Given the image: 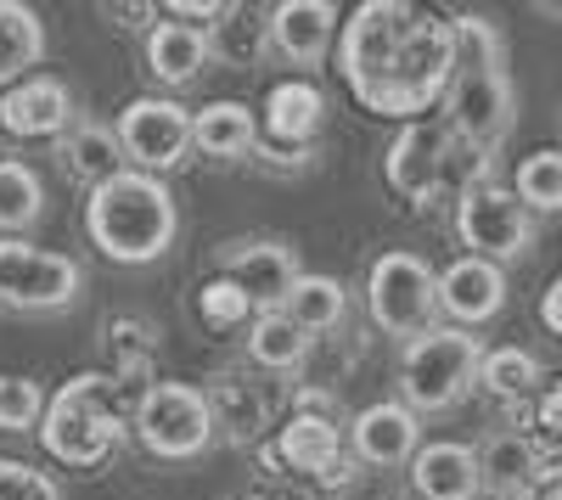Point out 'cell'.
<instances>
[{"label": "cell", "mask_w": 562, "mask_h": 500, "mask_svg": "<svg viewBox=\"0 0 562 500\" xmlns=\"http://www.w3.org/2000/svg\"><path fill=\"white\" fill-rule=\"evenodd\" d=\"M79 298V264L68 253L34 248V242H0V304L45 315V309H68Z\"/></svg>", "instance_id": "10"}, {"label": "cell", "mask_w": 562, "mask_h": 500, "mask_svg": "<svg viewBox=\"0 0 562 500\" xmlns=\"http://www.w3.org/2000/svg\"><path fill=\"white\" fill-rule=\"evenodd\" d=\"M439 309L450 315V327H484V321H495V315L506 309V276H501V264H490V259H456V264H445L439 270Z\"/></svg>", "instance_id": "14"}, {"label": "cell", "mask_w": 562, "mask_h": 500, "mask_svg": "<svg viewBox=\"0 0 562 500\" xmlns=\"http://www.w3.org/2000/svg\"><path fill=\"white\" fill-rule=\"evenodd\" d=\"M512 192L529 214H557L562 208V152L557 147H540L518 163V180H512Z\"/></svg>", "instance_id": "30"}, {"label": "cell", "mask_w": 562, "mask_h": 500, "mask_svg": "<svg viewBox=\"0 0 562 500\" xmlns=\"http://www.w3.org/2000/svg\"><path fill=\"white\" fill-rule=\"evenodd\" d=\"M349 444L366 467H405L416 450H422V422L411 405L383 399V405H366L349 428Z\"/></svg>", "instance_id": "16"}, {"label": "cell", "mask_w": 562, "mask_h": 500, "mask_svg": "<svg viewBox=\"0 0 562 500\" xmlns=\"http://www.w3.org/2000/svg\"><path fill=\"white\" fill-rule=\"evenodd\" d=\"M411 489H416V500H473L484 489L479 484V450L456 444V439L422 444L411 456Z\"/></svg>", "instance_id": "18"}, {"label": "cell", "mask_w": 562, "mask_h": 500, "mask_svg": "<svg viewBox=\"0 0 562 500\" xmlns=\"http://www.w3.org/2000/svg\"><path fill=\"white\" fill-rule=\"evenodd\" d=\"M281 315L304 332V338H326L344 327L349 315V293L338 276H310V270H299V282L288 287V298H281Z\"/></svg>", "instance_id": "22"}, {"label": "cell", "mask_w": 562, "mask_h": 500, "mask_svg": "<svg viewBox=\"0 0 562 500\" xmlns=\"http://www.w3.org/2000/svg\"><path fill=\"white\" fill-rule=\"evenodd\" d=\"M456 231L467 242L473 259L506 264V259H524L535 242V214L518 203V192L501 186V180L479 174L473 186L456 197Z\"/></svg>", "instance_id": "7"}, {"label": "cell", "mask_w": 562, "mask_h": 500, "mask_svg": "<svg viewBox=\"0 0 562 500\" xmlns=\"http://www.w3.org/2000/svg\"><path fill=\"white\" fill-rule=\"evenodd\" d=\"M63 169L79 180L85 192H97L102 180H113V174H124L130 163H124V147H119V135H113V124H97V118H79L68 135H63Z\"/></svg>", "instance_id": "21"}, {"label": "cell", "mask_w": 562, "mask_h": 500, "mask_svg": "<svg viewBox=\"0 0 562 500\" xmlns=\"http://www.w3.org/2000/svg\"><path fill=\"white\" fill-rule=\"evenodd\" d=\"M456 23V68L445 84V129L473 152H495L512 129V73H506V45L490 18H450Z\"/></svg>", "instance_id": "2"}, {"label": "cell", "mask_w": 562, "mask_h": 500, "mask_svg": "<svg viewBox=\"0 0 562 500\" xmlns=\"http://www.w3.org/2000/svg\"><path fill=\"white\" fill-rule=\"evenodd\" d=\"M113 135L124 147V163L140 174H164V169L192 158V113L169 96H135L119 113Z\"/></svg>", "instance_id": "9"}, {"label": "cell", "mask_w": 562, "mask_h": 500, "mask_svg": "<svg viewBox=\"0 0 562 500\" xmlns=\"http://www.w3.org/2000/svg\"><path fill=\"white\" fill-rule=\"evenodd\" d=\"M74 124H79L74 90L52 73H29L0 96V129L18 135V141H63Z\"/></svg>", "instance_id": "12"}, {"label": "cell", "mask_w": 562, "mask_h": 500, "mask_svg": "<svg viewBox=\"0 0 562 500\" xmlns=\"http://www.w3.org/2000/svg\"><path fill=\"white\" fill-rule=\"evenodd\" d=\"M529 422H535V433H529L535 450H540V439H546V444H562V383L535 399V417H529Z\"/></svg>", "instance_id": "34"}, {"label": "cell", "mask_w": 562, "mask_h": 500, "mask_svg": "<svg viewBox=\"0 0 562 500\" xmlns=\"http://www.w3.org/2000/svg\"><path fill=\"white\" fill-rule=\"evenodd\" d=\"M45 417V388L34 377H7L0 372V428L7 433H29Z\"/></svg>", "instance_id": "32"}, {"label": "cell", "mask_w": 562, "mask_h": 500, "mask_svg": "<svg viewBox=\"0 0 562 500\" xmlns=\"http://www.w3.org/2000/svg\"><path fill=\"white\" fill-rule=\"evenodd\" d=\"M0 500H63V489L29 462H7L0 456Z\"/></svg>", "instance_id": "33"}, {"label": "cell", "mask_w": 562, "mask_h": 500, "mask_svg": "<svg viewBox=\"0 0 562 500\" xmlns=\"http://www.w3.org/2000/svg\"><path fill=\"white\" fill-rule=\"evenodd\" d=\"M209 29H186V23H153L147 29V68L164 84H192L209 63Z\"/></svg>", "instance_id": "23"}, {"label": "cell", "mask_w": 562, "mask_h": 500, "mask_svg": "<svg viewBox=\"0 0 562 500\" xmlns=\"http://www.w3.org/2000/svg\"><path fill=\"white\" fill-rule=\"evenodd\" d=\"M248 354H254V366L265 372H299L304 360H310V338L288 321L281 309H259L254 315V332H248Z\"/></svg>", "instance_id": "27"}, {"label": "cell", "mask_w": 562, "mask_h": 500, "mask_svg": "<svg viewBox=\"0 0 562 500\" xmlns=\"http://www.w3.org/2000/svg\"><path fill=\"white\" fill-rule=\"evenodd\" d=\"M85 231L113 264H153L180 231V208L158 174L124 169L85 197Z\"/></svg>", "instance_id": "3"}, {"label": "cell", "mask_w": 562, "mask_h": 500, "mask_svg": "<svg viewBox=\"0 0 562 500\" xmlns=\"http://www.w3.org/2000/svg\"><path fill=\"white\" fill-rule=\"evenodd\" d=\"M366 309H371V321H378L383 332L394 338H422L434 327V315H439V282H434V270L428 259H416V253H383L378 264H371V276H366Z\"/></svg>", "instance_id": "8"}, {"label": "cell", "mask_w": 562, "mask_h": 500, "mask_svg": "<svg viewBox=\"0 0 562 500\" xmlns=\"http://www.w3.org/2000/svg\"><path fill=\"white\" fill-rule=\"evenodd\" d=\"M209 394V411H214V422L220 417H231L225 428L237 433V439H254L265 422H270V405H276V394L265 388V383H254V377H237V372H225L214 388H203Z\"/></svg>", "instance_id": "26"}, {"label": "cell", "mask_w": 562, "mask_h": 500, "mask_svg": "<svg viewBox=\"0 0 562 500\" xmlns=\"http://www.w3.org/2000/svg\"><path fill=\"white\" fill-rule=\"evenodd\" d=\"M198 315H203V327L209 332H231V327H243V321H254V298L237 287V282H225V276H214L203 293H198Z\"/></svg>", "instance_id": "31"}, {"label": "cell", "mask_w": 562, "mask_h": 500, "mask_svg": "<svg viewBox=\"0 0 562 500\" xmlns=\"http://www.w3.org/2000/svg\"><path fill=\"white\" fill-rule=\"evenodd\" d=\"M259 462L276 473V467H288V473H310L321 478L333 462H344V433L333 417H315V411H299L288 417V428H281L265 450H259Z\"/></svg>", "instance_id": "17"}, {"label": "cell", "mask_w": 562, "mask_h": 500, "mask_svg": "<svg viewBox=\"0 0 562 500\" xmlns=\"http://www.w3.org/2000/svg\"><path fill=\"white\" fill-rule=\"evenodd\" d=\"M135 439L153 450L158 462H192L214 444V411H209V394L192 383H153L135 405Z\"/></svg>", "instance_id": "6"}, {"label": "cell", "mask_w": 562, "mask_h": 500, "mask_svg": "<svg viewBox=\"0 0 562 500\" xmlns=\"http://www.w3.org/2000/svg\"><path fill=\"white\" fill-rule=\"evenodd\" d=\"M265 23H270V45L281 57L299 63V68H315L326 52H333V39L344 29V12L333 7V0H281Z\"/></svg>", "instance_id": "15"}, {"label": "cell", "mask_w": 562, "mask_h": 500, "mask_svg": "<svg viewBox=\"0 0 562 500\" xmlns=\"http://www.w3.org/2000/svg\"><path fill=\"white\" fill-rule=\"evenodd\" d=\"M248 500H270V495H248Z\"/></svg>", "instance_id": "37"}, {"label": "cell", "mask_w": 562, "mask_h": 500, "mask_svg": "<svg viewBox=\"0 0 562 500\" xmlns=\"http://www.w3.org/2000/svg\"><path fill=\"white\" fill-rule=\"evenodd\" d=\"M220 276L237 282L254 298V309H281L288 287L299 282V253H293V242H281V237H254V242L231 248L220 259Z\"/></svg>", "instance_id": "13"}, {"label": "cell", "mask_w": 562, "mask_h": 500, "mask_svg": "<svg viewBox=\"0 0 562 500\" xmlns=\"http://www.w3.org/2000/svg\"><path fill=\"white\" fill-rule=\"evenodd\" d=\"M326 124V96L310 84V79H281L270 84V96H265V118L259 129L270 135V141L281 147H310L315 135Z\"/></svg>", "instance_id": "19"}, {"label": "cell", "mask_w": 562, "mask_h": 500, "mask_svg": "<svg viewBox=\"0 0 562 500\" xmlns=\"http://www.w3.org/2000/svg\"><path fill=\"white\" fill-rule=\"evenodd\" d=\"M45 57V23L23 0H0V90H12L18 79L34 73Z\"/></svg>", "instance_id": "24"}, {"label": "cell", "mask_w": 562, "mask_h": 500, "mask_svg": "<svg viewBox=\"0 0 562 500\" xmlns=\"http://www.w3.org/2000/svg\"><path fill=\"white\" fill-rule=\"evenodd\" d=\"M512 500H562V467H540Z\"/></svg>", "instance_id": "35"}, {"label": "cell", "mask_w": 562, "mask_h": 500, "mask_svg": "<svg viewBox=\"0 0 562 500\" xmlns=\"http://www.w3.org/2000/svg\"><path fill=\"white\" fill-rule=\"evenodd\" d=\"M45 214V186L23 158H0V231H29Z\"/></svg>", "instance_id": "29"}, {"label": "cell", "mask_w": 562, "mask_h": 500, "mask_svg": "<svg viewBox=\"0 0 562 500\" xmlns=\"http://www.w3.org/2000/svg\"><path fill=\"white\" fill-rule=\"evenodd\" d=\"M445 152H450V129L445 118H416L394 135L389 147V186L405 197V203H434L445 192Z\"/></svg>", "instance_id": "11"}, {"label": "cell", "mask_w": 562, "mask_h": 500, "mask_svg": "<svg viewBox=\"0 0 562 500\" xmlns=\"http://www.w3.org/2000/svg\"><path fill=\"white\" fill-rule=\"evenodd\" d=\"M479 388H490L495 399H506V405H518V399H529L535 388H540V360L529 354V349H484V360H479Z\"/></svg>", "instance_id": "28"}, {"label": "cell", "mask_w": 562, "mask_h": 500, "mask_svg": "<svg viewBox=\"0 0 562 500\" xmlns=\"http://www.w3.org/2000/svg\"><path fill=\"white\" fill-rule=\"evenodd\" d=\"M540 321H546L551 338H562V270L551 276V287L540 293Z\"/></svg>", "instance_id": "36"}, {"label": "cell", "mask_w": 562, "mask_h": 500, "mask_svg": "<svg viewBox=\"0 0 562 500\" xmlns=\"http://www.w3.org/2000/svg\"><path fill=\"white\" fill-rule=\"evenodd\" d=\"M124 405H119V377H97V372H79L68 377L52 405L40 417V444L45 456L63 462V467H102L119 439H124Z\"/></svg>", "instance_id": "4"}, {"label": "cell", "mask_w": 562, "mask_h": 500, "mask_svg": "<svg viewBox=\"0 0 562 500\" xmlns=\"http://www.w3.org/2000/svg\"><path fill=\"white\" fill-rule=\"evenodd\" d=\"M484 343L461 327H428L400 354V394L411 411H450L479 388Z\"/></svg>", "instance_id": "5"}, {"label": "cell", "mask_w": 562, "mask_h": 500, "mask_svg": "<svg viewBox=\"0 0 562 500\" xmlns=\"http://www.w3.org/2000/svg\"><path fill=\"white\" fill-rule=\"evenodd\" d=\"M259 147V118L243 102H209L203 113H192V152L220 158V163H237L254 158Z\"/></svg>", "instance_id": "20"}, {"label": "cell", "mask_w": 562, "mask_h": 500, "mask_svg": "<svg viewBox=\"0 0 562 500\" xmlns=\"http://www.w3.org/2000/svg\"><path fill=\"white\" fill-rule=\"evenodd\" d=\"M338 68L366 113L416 124L445 102L456 68V23L405 0H366L338 29Z\"/></svg>", "instance_id": "1"}, {"label": "cell", "mask_w": 562, "mask_h": 500, "mask_svg": "<svg viewBox=\"0 0 562 500\" xmlns=\"http://www.w3.org/2000/svg\"><path fill=\"white\" fill-rule=\"evenodd\" d=\"M540 467H546V462H540V450H535L529 433H495V439H484V450H479V484L495 489V495H506V500L518 495Z\"/></svg>", "instance_id": "25"}]
</instances>
